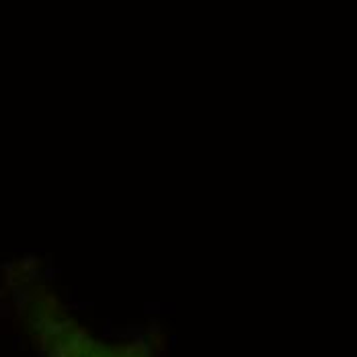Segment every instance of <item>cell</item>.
Masks as SVG:
<instances>
[{"instance_id": "cell-1", "label": "cell", "mask_w": 357, "mask_h": 357, "mask_svg": "<svg viewBox=\"0 0 357 357\" xmlns=\"http://www.w3.org/2000/svg\"><path fill=\"white\" fill-rule=\"evenodd\" d=\"M47 357H146L136 347H117L91 337L72 321L45 324Z\"/></svg>"}]
</instances>
